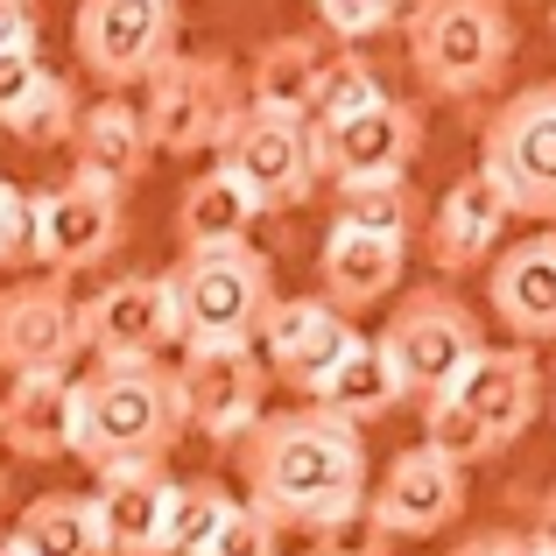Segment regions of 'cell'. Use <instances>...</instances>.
I'll return each mask as SVG.
<instances>
[{
  "instance_id": "obj_19",
  "label": "cell",
  "mask_w": 556,
  "mask_h": 556,
  "mask_svg": "<svg viewBox=\"0 0 556 556\" xmlns=\"http://www.w3.org/2000/svg\"><path fill=\"white\" fill-rule=\"evenodd\" d=\"M85 501H92L99 549L106 556H163L169 501H177L169 465H113V472H99V486Z\"/></svg>"
},
{
  "instance_id": "obj_29",
  "label": "cell",
  "mask_w": 556,
  "mask_h": 556,
  "mask_svg": "<svg viewBox=\"0 0 556 556\" xmlns=\"http://www.w3.org/2000/svg\"><path fill=\"white\" fill-rule=\"evenodd\" d=\"M232 493L218 479H177V501H169V529H163V556H204L212 535L226 529L232 515Z\"/></svg>"
},
{
  "instance_id": "obj_34",
  "label": "cell",
  "mask_w": 556,
  "mask_h": 556,
  "mask_svg": "<svg viewBox=\"0 0 556 556\" xmlns=\"http://www.w3.org/2000/svg\"><path fill=\"white\" fill-rule=\"evenodd\" d=\"M0 275H36V198L0 177Z\"/></svg>"
},
{
  "instance_id": "obj_12",
  "label": "cell",
  "mask_w": 556,
  "mask_h": 556,
  "mask_svg": "<svg viewBox=\"0 0 556 556\" xmlns=\"http://www.w3.org/2000/svg\"><path fill=\"white\" fill-rule=\"evenodd\" d=\"M78 331L92 367H135V359H163L177 345V303H169L163 275H121V282L92 289L78 303Z\"/></svg>"
},
{
  "instance_id": "obj_13",
  "label": "cell",
  "mask_w": 556,
  "mask_h": 556,
  "mask_svg": "<svg viewBox=\"0 0 556 556\" xmlns=\"http://www.w3.org/2000/svg\"><path fill=\"white\" fill-rule=\"evenodd\" d=\"M85 353L78 331V296L56 275H14L0 289V374H71V359Z\"/></svg>"
},
{
  "instance_id": "obj_2",
  "label": "cell",
  "mask_w": 556,
  "mask_h": 556,
  "mask_svg": "<svg viewBox=\"0 0 556 556\" xmlns=\"http://www.w3.org/2000/svg\"><path fill=\"white\" fill-rule=\"evenodd\" d=\"M71 394H78V444H71V458H85L92 472H113V465H163L169 444L190 430L177 367H163V359L92 367V374L71 380Z\"/></svg>"
},
{
  "instance_id": "obj_24",
  "label": "cell",
  "mask_w": 556,
  "mask_h": 556,
  "mask_svg": "<svg viewBox=\"0 0 556 556\" xmlns=\"http://www.w3.org/2000/svg\"><path fill=\"white\" fill-rule=\"evenodd\" d=\"M325 64H331V50H325L317 36H268V42L254 50V64L240 71L247 106H261V113H289V121H303V113H311L317 78H325Z\"/></svg>"
},
{
  "instance_id": "obj_31",
  "label": "cell",
  "mask_w": 556,
  "mask_h": 556,
  "mask_svg": "<svg viewBox=\"0 0 556 556\" xmlns=\"http://www.w3.org/2000/svg\"><path fill=\"white\" fill-rule=\"evenodd\" d=\"M422 451H437L444 465H486V458H501V451L486 444V430L472 422V408L458 402V394H430L422 402Z\"/></svg>"
},
{
  "instance_id": "obj_37",
  "label": "cell",
  "mask_w": 556,
  "mask_h": 556,
  "mask_svg": "<svg viewBox=\"0 0 556 556\" xmlns=\"http://www.w3.org/2000/svg\"><path fill=\"white\" fill-rule=\"evenodd\" d=\"M42 71H50V64H42L36 50H8V56H0V121H8V113L22 106L28 92H36V78H42Z\"/></svg>"
},
{
  "instance_id": "obj_20",
  "label": "cell",
  "mask_w": 556,
  "mask_h": 556,
  "mask_svg": "<svg viewBox=\"0 0 556 556\" xmlns=\"http://www.w3.org/2000/svg\"><path fill=\"white\" fill-rule=\"evenodd\" d=\"M486 303L501 331L529 353L556 339V232H529L486 261Z\"/></svg>"
},
{
  "instance_id": "obj_15",
  "label": "cell",
  "mask_w": 556,
  "mask_h": 556,
  "mask_svg": "<svg viewBox=\"0 0 556 556\" xmlns=\"http://www.w3.org/2000/svg\"><path fill=\"white\" fill-rule=\"evenodd\" d=\"M353 345H359L353 317H339L325 296H275V311L261 317V331H254V353H261V367H268V380H282V388H296V394L325 388L331 367H339Z\"/></svg>"
},
{
  "instance_id": "obj_18",
  "label": "cell",
  "mask_w": 556,
  "mask_h": 556,
  "mask_svg": "<svg viewBox=\"0 0 556 556\" xmlns=\"http://www.w3.org/2000/svg\"><path fill=\"white\" fill-rule=\"evenodd\" d=\"M507 218H515L507 198L472 169V177H458L430 212H422V254H430L437 275H479L493 254H501Z\"/></svg>"
},
{
  "instance_id": "obj_41",
  "label": "cell",
  "mask_w": 556,
  "mask_h": 556,
  "mask_svg": "<svg viewBox=\"0 0 556 556\" xmlns=\"http://www.w3.org/2000/svg\"><path fill=\"white\" fill-rule=\"evenodd\" d=\"M0 501H8V458H0Z\"/></svg>"
},
{
  "instance_id": "obj_25",
  "label": "cell",
  "mask_w": 556,
  "mask_h": 556,
  "mask_svg": "<svg viewBox=\"0 0 556 556\" xmlns=\"http://www.w3.org/2000/svg\"><path fill=\"white\" fill-rule=\"evenodd\" d=\"M254 198L226 177V169H198L177 198V240L184 254H204V247H247L254 240Z\"/></svg>"
},
{
  "instance_id": "obj_32",
  "label": "cell",
  "mask_w": 556,
  "mask_h": 556,
  "mask_svg": "<svg viewBox=\"0 0 556 556\" xmlns=\"http://www.w3.org/2000/svg\"><path fill=\"white\" fill-rule=\"evenodd\" d=\"M374 99H388V85H380V71L367 64V56H331L303 121H311V127H331V121H345V113L374 106Z\"/></svg>"
},
{
  "instance_id": "obj_35",
  "label": "cell",
  "mask_w": 556,
  "mask_h": 556,
  "mask_svg": "<svg viewBox=\"0 0 556 556\" xmlns=\"http://www.w3.org/2000/svg\"><path fill=\"white\" fill-rule=\"evenodd\" d=\"M388 549H394V535L380 529L367 507H353L345 521H331V529L311 535V556H388Z\"/></svg>"
},
{
  "instance_id": "obj_45",
  "label": "cell",
  "mask_w": 556,
  "mask_h": 556,
  "mask_svg": "<svg viewBox=\"0 0 556 556\" xmlns=\"http://www.w3.org/2000/svg\"><path fill=\"white\" fill-rule=\"evenodd\" d=\"M501 8H515V0H501Z\"/></svg>"
},
{
  "instance_id": "obj_43",
  "label": "cell",
  "mask_w": 556,
  "mask_h": 556,
  "mask_svg": "<svg viewBox=\"0 0 556 556\" xmlns=\"http://www.w3.org/2000/svg\"><path fill=\"white\" fill-rule=\"evenodd\" d=\"M549 42H556V0H549Z\"/></svg>"
},
{
  "instance_id": "obj_27",
  "label": "cell",
  "mask_w": 556,
  "mask_h": 556,
  "mask_svg": "<svg viewBox=\"0 0 556 556\" xmlns=\"http://www.w3.org/2000/svg\"><path fill=\"white\" fill-rule=\"evenodd\" d=\"M8 549L14 556H106L85 493H36V501L14 515Z\"/></svg>"
},
{
  "instance_id": "obj_38",
  "label": "cell",
  "mask_w": 556,
  "mask_h": 556,
  "mask_svg": "<svg viewBox=\"0 0 556 556\" xmlns=\"http://www.w3.org/2000/svg\"><path fill=\"white\" fill-rule=\"evenodd\" d=\"M42 22H36V0H0V56L8 50H36Z\"/></svg>"
},
{
  "instance_id": "obj_36",
  "label": "cell",
  "mask_w": 556,
  "mask_h": 556,
  "mask_svg": "<svg viewBox=\"0 0 556 556\" xmlns=\"http://www.w3.org/2000/svg\"><path fill=\"white\" fill-rule=\"evenodd\" d=\"M204 556H282V529L240 501V507L226 515V529L212 535V549H204Z\"/></svg>"
},
{
  "instance_id": "obj_4",
  "label": "cell",
  "mask_w": 556,
  "mask_h": 556,
  "mask_svg": "<svg viewBox=\"0 0 556 556\" xmlns=\"http://www.w3.org/2000/svg\"><path fill=\"white\" fill-rule=\"evenodd\" d=\"M402 28L408 71L430 99H486L515 64V22L501 0H422Z\"/></svg>"
},
{
  "instance_id": "obj_33",
  "label": "cell",
  "mask_w": 556,
  "mask_h": 556,
  "mask_svg": "<svg viewBox=\"0 0 556 556\" xmlns=\"http://www.w3.org/2000/svg\"><path fill=\"white\" fill-rule=\"evenodd\" d=\"M422 0H317V22H325V36L331 42H374V36H388V28H402L408 14H416Z\"/></svg>"
},
{
  "instance_id": "obj_6",
  "label": "cell",
  "mask_w": 556,
  "mask_h": 556,
  "mask_svg": "<svg viewBox=\"0 0 556 556\" xmlns=\"http://www.w3.org/2000/svg\"><path fill=\"white\" fill-rule=\"evenodd\" d=\"M240 106H247L240 64H226L218 50H204V56L177 50L141 85V127H149L155 155H218V141L240 121Z\"/></svg>"
},
{
  "instance_id": "obj_22",
  "label": "cell",
  "mask_w": 556,
  "mask_h": 556,
  "mask_svg": "<svg viewBox=\"0 0 556 556\" xmlns=\"http://www.w3.org/2000/svg\"><path fill=\"white\" fill-rule=\"evenodd\" d=\"M402 268H408V247L374 240V232H353V226H331L325 247H317V296H325L339 317L374 311V303L394 296Z\"/></svg>"
},
{
  "instance_id": "obj_39",
  "label": "cell",
  "mask_w": 556,
  "mask_h": 556,
  "mask_svg": "<svg viewBox=\"0 0 556 556\" xmlns=\"http://www.w3.org/2000/svg\"><path fill=\"white\" fill-rule=\"evenodd\" d=\"M451 556H543L529 543V535H515V529H486V535H472V543H458Z\"/></svg>"
},
{
  "instance_id": "obj_9",
  "label": "cell",
  "mask_w": 556,
  "mask_h": 556,
  "mask_svg": "<svg viewBox=\"0 0 556 556\" xmlns=\"http://www.w3.org/2000/svg\"><path fill=\"white\" fill-rule=\"evenodd\" d=\"M218 169L254 198V212H296V204H311V190L325 184V177H317L311 121L261 113V106H240V121L226 127V141H218Z\"/></svg>"
},
{
  "instance_id": "obj_26",
  "label": "cell",
  "mask_w": 556,
  "mask_h": 556,
  "mask_svg": "<svg viewBox=\"0 0 556 556\" xmlns=\"http://www.w3.org/2000/svg\"><path fill=\"white\" fill-rule=\"evenodd\" d=\"M408 394H402V380H394V367H388V353H380L374 339H359L353 353L331 367V380L311 394V408H325V416H339V422H353V430H367V422H380V416H394Z\"/></svg>"
},
{
  "instance_id": "obj_11",
  "label": "cell",
  "mask_w": 556,
  "mask_h": 556,
  "mask_svg": "<svg viewBox=\"0 0 556 556\" xmlns=\"http://www.w3.org/2000/svg\"><path fill=\"white\" fill-rule=\"evenodd\" d=\"M317 135V177H331L339 190L353 184H402L408 163L422 155V106L408 99H374V106L345 113L331 127H311Z\"/></svg>"
},
{
  "instance_id": "obj_5",
  "label": "cell",
  "mask_w": 556,
  "mask_h": 556,
  "mask_svg": "<svg viewBox=\"0 0 556 556\" xmlns=\"http://www.w3.org/2000/svg\"><path fill=\"white\" fill-rule=\"evenodd\" d=\"M479 177L507 198L515 218L556 226V78L521 85L479 127Z\"/></svg>"
},
{
  "instance_id": "obj_17",
  "label": "cell",
  "mask_w": 556,
  "mask_h": 556,
  "mask_svg": "<svg viewBox=\"0 0 556 556\" xmlns=\"http://www.w3.org/2000/svg\"><path fill=\"white\" fill-rule=\"evenodd\" d=\"M451 394L472 408V422L486 430V444L507 451L549 408V374H543V359H535L529 345H479V359L458 374Z\"/></svg>"
},
{
  "instance_id": "obj_42",
  "label": "cell",
  "mask_w": 556,
  "mask_h": 556,
  "mask_svg": "<svg viewBox=\"0 0 556 556\" xmlns=\"http://www.w3.org/2000/svg\"><path fill=\"white\" fill-rule=\"evenodd\" d=\"M549 416H556V367H549Z\"/></svg>"
},
{
  "instance_id": "obj_3",
  "label": "cell",
  "mask_w": 556,
  "mask_h": 556,
  "mask_svg": "<svg viewBox=\"0 0 556 556\" xmlns=\"http://www.w3.org/2000/svg\"><path fill=\"white\" fill-rule=\"evenodd\" d=\"M177 303V345L184 353H218V345H254L261 317L275 311V261L247 247H204L184 254L163 275Z\"/></svg>"
},
{
  "instance_id": "obj_23",
  "label": "cell",
  "mask_w": 556,
  "mask_h": 556,
  "mask_svg": "<svg viewBox=\"0 0 556 556\" xmlns=\"http://www.w3.org/2000/svg\"><path fill=\"white\" fill-rule=\"evenodd\" d=\"M71 155H78V177H99L113 190L141 184L155 163L149 127H141V106L121 92H106L99 106H78V127H71Z\"/></svg>"
},
{
  "instance_id": "obj_21",
  "label": "cell",
  "mask_w": 556,
  "mask_h": 556,
  "mask_svg": "<svg viewBox=\"0 0 556 556\" xmlns=\"http://www.w3.org/2000/svg\"><path fill=\"white\" fill-rule=\"evenodd\" d=\"M78 444V394L71 374H22L0 388V451L28 465H56Z\"/></svg>"
},
{
  "instance_id": "obj_14",
  "label": "cell",
  "mask_w": 556,
  "mask_h": 556,
  "mask_svg": "<svg viewBox=\"0 0 556 556\" xmlns=\"http://www.w3.org/2000/svg\"><path fill=\"white\" fill-rule=\"evenodd\" d=\"M184 388V422L212 444H240L261 416H268V367L254 345H218V353H184L177 367Z\"/></svg>"
},
{
  "instance_id": "obj_40",
  "label": "cell",
  "mask_w": 556,
  "mask_h": 556,
  "mask_svg": "<svg viewBox=\"0 0 556 556\" xmlns=\"http://www.w3.org/2000/svg\"><path fill=\"white\" fill-rule=\"evenodd\" d=\"M543 556H556V486L543 493V507H535V535H529Z\"/></svg>"
},
{
  "instance_id": "obj_7",
  "label": "cell",
  "mask_w": 556,
  "mask_h": 556,
  "mask_svg": "<svg viewBox=\"0 0 556 556\" xmlns=\"http://www.w3.org/2000/svg\"><path fill=\"white\" fill-rule=\"evenodd\" d=\"M374 345L388 353V367H394L408 402H430V394L458 388V374L479 359L486 339H479V317L465 311L444 282H422V289H408V296L394 303L388 331H380Z\"/></svg>"
},
{
  "instance_id": "obj_16",
  "label": "cell",
  "mask_w": 556,
  "mask_h": 556,
  "mask_svg": "<svg viewBox=\"0 0 556 556\" xmlns=\"http://www.w3.org/2000/svg\"><path fill=\"white\" fill-rule=\"evenodd\" d=\"M367 515L394 543H422V535H444L451 521L465 515V472L444 465L437 451L408 444L388 458V472L367 486Z\"/></svg>"
},
{
  "instance_id": "obj_8",
  "label": "cell",
  "mask_w": 556,
  "mask_h": 556,
  "mask_svg": "<svg viewBox=\"0 0 556 556\" xmlns=\"http://www.w3.org/2000/svg\"><path fill=\"white\" fill-rule=\"evenodd\" d=\"M71 50H78L85 78L127 99L177 56V0H78Z\"/></svg>"
},
{
  "instance_id": "obj_28",
  "label": "cell",
  "mask_w": 556,
  "mask_h": 556,
  "mask_svg": "<svg viewBox=\"0 0 556 556\" xmlns=\"http://www.w3.org/2000/svg\"><path fill=\"white\" fill-rule=\"evenodd\" d=\"M331 226H353V232H374V240L408 247L422 232V198L408 190V177L402 184H353V190H339Z\"/></svg>"
},
{
  "instance_id": "obj_30",
  "label": "cell",
  "mask_w": 556,
  "mask_h": 556,
  "mask_svg": "<svg viewBox=\"0 0 556 556\" xmlns=\"http://www.w3.org/2000/svg\"><path fill=\"white\" fill-rule=\"evenodd\" d=\"M71 127H78V85L56 78V71H42L36 92L0 121V135L28 141V149H56V141H71Z\"/></svg>"
},
{
  "instance_id": "obj_44",
  "label": "cell",
  "mask_w": 556,
  "mask_h": 556,
  "mask_svg": "<svg viewBox=\"0 0 556 556\" xmlns=\"http://www.w3.org/2000/svg\"><path fill=\"white\" fill-rule=\"evenodd\" d=\"M0 556H14V549H8V543H0Z\"/></svg>"
},
{
  "instance_id": "obj_10",
  "label": "cell",
  "mask_w": 556,
  "mask_h": 556,
  "mask_svg": "<svg viewBox=\"0 0 556 556\" xmlns=\"http://www.w3.org/2000/svg\"><path fill=\"white\" fill-rule=\"evenodd\" d=\"M127 240V190L99 184V177H78L71 169L64 184L36 190V275H92L121 254Z\"/></svg>"
},
{
  "instance_id": "obj_1",
  "label": "cell",
  "mask_w": 556,
  "mask_h": 556,
  "mask_svg": "<svg viewBox=\"0 0 556 556\" xmlns=\"http://www.w3.org/2000/svg\"><path fill=\"white\" fill-rule=\"evenodd\" d=\"M240 458L247 507L275 529H331L353 507H367V430L325 416V408H268L254 430L232 444Z\"/></svg>"
}]
</instances>
